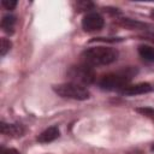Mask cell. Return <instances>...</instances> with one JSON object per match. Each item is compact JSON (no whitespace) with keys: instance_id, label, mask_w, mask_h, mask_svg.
Here are the masks:
<instances>
[{"instance_id":"1","label":"cell","mask_w":154,"mask_h":154,"mask_svg":"<svg viewBox=\"0 0 154 154\" xmlns=\"http://www.w3.org/2000/svg\"><path fill=\"white\" fill-rule=\"evenodd\" d=\"M81 57H82L83 63L89 66L108 65L117 60L118 51L112 47L99 46V47H91V48L85 49Z\"/></svg>"},{"instance_id":"2","label":"cell","mask_w":154,"mask_h":154,"mask_svg":"<svg viewBox=\"0 0 154 154\" xmlns=\"http://www.w3.org/2000/svg\"><path fill=\"white\" fill-rule=\"evenodd\" d=\"M135 73H136V70L131 67L123 70V71L111 72V73L105 75L100 79L99 85L103 90H123L125 87L129 85Z\"/></svg>"},{"instance_id":"3","label":"cell","mask_w":154,"mask_h":154,"mask_svg":"<svg viewBox=\"0 0 154 154\" xmlns=\"http://www.w3.org/2000/svg\"><path fill=\"white\" fill-rule=\"evenodd\" d=\"M67 77L71 83L85 87L91 84L95 81V71L91 66L82 63V64L71 66L67 71Z\"/></svg>"},{"instance_id":"4","label":"cell","mask_w":154,"mask_h":154,"mask_svg":"<svg viewBox=\"0 0 154 154\" xmlns=\"http://www.w3.org/2000/svg\"><path fill=\"white\" fill-rule=\"evenodd\" d=\"M53 90L61 97L73 99V100H87L90 96V93L85 87L67 82L53 87Z\"/></svg>"},{"instance_id":"5","label":"cell","mask_w":154,"mask_h":154,"mask_svg":"<svg viewBox=\"0 0 154 154\" xmlns=\"http://www.w3.org/2000/svg\"><path fill=\"white\" fill-rule=\"evenodd\" d=\"M102 26H103V18L101 14L96 12H89L82 19V28L84 29V31L88 32L97 31L101 30Z\"/></svg>"},{"instance_id":"6","label":"cell","mask_w":154,"mask_h":154,"mask_svg":"<svg viewBox=\"0 0 154 154\" xmlns=\"http://www.w3.org/2000/svg\"><path fill=\"white\" fill-rule=\"evenodd\" d=\"M152 85L149 83H138V84H134V85H128L125 87L123 90H120V93L123 95H128V96H134V95H140V94H146L152 91Z\"/></svg>"},{"instance_id":"7","label":"cell","mask_w":154,"mask_h":154,"mask_svg":"<svg viewBox=\"0 0 154 154\" xmlns=\"http://www.w3.org/2000/svg\"><path fill=\"white\" fill-rule=\"evenodd\" d=\"M59 134H60V131H59L58 126H49L37 136V141L40 143H48V142L57 140L59 137Z\"/></svg>"},{"instance_id":"8","label":"cell","mask_w":154,"mask_h":154,"mask_svg":"<svg viewBox=\"0 0 154 154\" xmlns=\"http://www.w3.org/2000/svg\"><path fill=\"white\" fill-rule=\"evenodd\" d=\"M0 130L4 135L12 136V137L22 136V134L24 132V129L19 124H6L4 122H1L0 124Z\"/></svg>"},{"instance_id":"9","label":"cell","mask_w":154,"mask_h":154,"mask_svg":"<svg viewBox=\"0 0 154 154\" xmlns=\"http://www.w3.org/2000/svg\"><path fill=\"white\" fill-rule=\"evenodd\" d=\"M138 54L142 59L149 63H154V47L149 45H141L138 46Z\"/></svg>"},{"instance_id":"10","label":"cell","mask_w":154,"mask_h":154,"mask_svg":"<svg viewBox=\"0 0 154 154\" xmlns=\"http://www.w3.org/2000/svg\"><path fill=\"white\" fill-rule=\"evenodd\" d=\"M14 24H16V17L12 16V14H6L2 17V20H1V26L4 29V31L8 35L13 34L14 31Z\"/></svg>"},{"instance_id":"11","label":"cell","mask_w":154,"mask_h":154,"mask_svg":"<svg viewBox=\"0 0 154 154\" xmlns=\"http://www.w3.org/2000/svg\"><path fill=\"white\" fill-rule=\"evenodd\" d=\"M11 47H12L11 41L7 40V38H5V37H2L1 38V46H0V54H1V57L6 55V53L11 49Z\"/></svg>"},{"instance_id":"12","label":"cell","mask_w":154,"mask_h":154,"mask_svg":"<svg viewBox=\"0 0 154 154\" xmlns=\"http://www.w3.org/2000/svg\"><path fill=\"white\" fill-rule=\"evenodd\" d=\"M1 4H2V6L6 8V10H13L16 6H17V1H14V0H2L1 1Z\"/></svg>"},{"instance_id":"13","label":"cell","mask_w":154,"mask_h":154,"mask_svg":"<svg viewBox=\"0 0 154 154\" xmlns=\"http://www.w3.org/2000/svg\"><path fill=\"white\" fill-rule=\"evenodd\" d=\"M137 112H141V113H143L144 116L154 117V109L148 108V107H146V108H137Z\"/></svg>"},{"instance_id":"14","label":"cell","mask_w":154,"mask_h":154,"mask_svg":"<svg viewBox=\"0 0 154 154\" xmlns=\"http://www.w3.org/2000/svg\"><path fill=\"white\" fill-rule=\"evenodd\" d=\"M1 154H19V152L14 148H7V149H4Z\"/></svg>"}]
</instances>
